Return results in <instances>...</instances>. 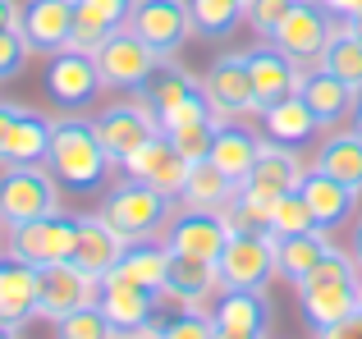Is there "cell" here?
<instances>
[{"label":"cell","mask_w":362,"mask_h":339,"mask_svg":"<svg viewBox=\"0 0 362 339\" xmlns=\"http://www.w3.org/2000/svg\"><path fill=\"white\" fill-rule=\"evenodd\" d=\"M293 289H298V307H303V316H308V326L321 335V331H330V326L349 321V316L362 307V266L349 257V252L335 248L308 280H298Z\"/></svg>","instance_id":"obj_2"},{"label":"cell","mask_w":362,"mask_h":339,"mask_svg":"<svg viewBox=\"0 0 362 339\" xmlns=\"http://www.w3.org/2000/svg\"><path fill=\"white\" fill-rule=\"evenodd\" d=\"M298 5V0H247V9H243V18L257 28L262 37H271L275 28H280V18L289 14V9Z\"/></svg>","instance_id":"obj_42"},{"label":"cell","mask_w":362,"mask_h":339,"mask_svg":"<svg viewBox=\"0 0 362 339\" xmlns=\"http://www.w3.org/2000/svg\"><path fill=\"white\" fill-rule=\"evenodd\" d=\"M0 225H5V220H0Z\"/></svg>","instance_id":"obj_55"},{"label":"cell","mask_w":362,"mask_h":339,"mask_svg":"<svg viewBox=\"0 0 362 339\" xmlns=\"http://www.w3.org/2000/svg\"><path fill=\"white\" fill-rule=\"evenodd\" d=\"M321 69H330L335 78H344L349 88H358V92H362V37L349 32V23L339 28L335 37H330L326 55H321Z\"/></svg>","instance_id":"obj_34"},{"label":"cell","mask_w":362,"mask_h":339,"mask_svg":"<svg viewBox=\"0 0 362 339\" xmlns=\"http://www.w3.org/2000/svg\"><path fill=\"white\" fill-rule=\"evenodd\" d=\"M97 69H101V83H106V88H115V92H142V88H147V78L160 69V55L151 51V46L142 42L129 23H124V28H115V32L106 37V46L97 51Z\"/></svg>","instance_id":"obj_8"},{"label":"cell","mask_w":362,"mask_h":339,"mask_svg":"<svg viewBox=\"0 0 362 339\" xmlns=\"http://www.w3.org/2000/svg\"><path fill=\"white\" fill-rule=\"evenodd\" d=\"M211 316H216V326H230V331H252V335L271 331V303H266V289H221Z\"/></svg>","instance_id":"obj_28"},{"label":"cell","mask_w":362,"mask_h":339,"mask_svg":"<svg viewBox=\"0 0 362 339\" xmlns=\"http://www.w3.org/2000/svg\"><path fill=\"white\" fill-rule=\"evenodd\" d=\"M119 331L110 326V316L101 312L97 303L92 307H78V312H69V316H60L55 321V339H115Z\"/></svg>","instance_id":"obj_37"},{"label":"cell","mask_w":362,"mask_h":339,"mask_svg":"<svg viewBox=\"0 0 362 339\" xmlns=\"http://www.w3.org/2000/svg\"><path fill=\"white\" fill-rule=\"evenodd\" d=\"M119 170L133 174V179H142V184H151V188H160V193H170V197L184 193V179H188V161L179 156V147L170 143V133L147 138Z\"/></svg>","instance_id":"obj_19"},{"label":"cell","mask_w":362,"mask_h":339,"mask_svg":"<svg viewBox=\"0 0 362 339\" xmlns=\"http://www.w3.org/2000/svg\"><path fill=\"white\" fill-rule=\"evenodd\" d=\"M129 28L160 55V60H170V55L197 32L188 0H138L133 14H129Z\"/></svg>","instance_id":"obj_12"},{"label":"cell","mask_w":362,"mask_h":339,"mask_svg":"<svg viewBox=\"0 0 362 339\" xmlns=\"http://www.w3.org/2000/svg\"><path fill=\"white\" fill-rule=\"evenodd\" d=\"M312 165L326 170L330 179H339V184L358 188L362 193V133L358 129H349V133H330L317 143V152H312Z\"/></svg>","instance_id":"obj_30"},{"label":"cell","mask_w":362,"mask_h":339,"mask_svg":"<svg viewBox=\"0 0 362 339\" xmlns=\"http://www.w3.org/2000/svg\"><path fill=\"white\" fill-rule=\"evenodd\" d=\"M160 289H147V285H133V280H115L106 275L101 280V298L97 307L110 316L115 331H142V326L156 321V303H160Z\"/></svg>","instance_id":"obj_20"},{"label":"cell","mask_w":362,"mask_h":339,"mask_svg":"<svg viewBox=\"0 0 362 339\" xmlns=\"http://www.w3.org/2000/svg\"><path fill=\"white\" fill-rule=\"evenodd\" d=\"M18 32L42 55L64 51V46H69V32H74V0H28L23 18H18Z\"/></svg>","instance_id":"obj_23"},{"label":"cell","mask_w":362,"mask_h":339,"mask_svg":"<svg viewBox=\"0 0 362 339\" xmlns=\"http://www.w3.org/2000/svg\"><path fill=\"white\" fill-rule=\"evenodd\" d=\"M298 97L312 106V115L321 119V129H335L339 119H349L354 106H358V88H349V83L335 78L330 69H308L303 73Z\"/></svg>","instance_id":"obj_25"},{"label":"cell","mask_w":362,"mask_h":339,"mask_svg":"<svg viewBox=\"0 0 362 339\" xmlns=\"http://www.w3.org/2000/svg\"><path fill=\"white\" fill-rule=\"evenodd\" d=\"M216 339H266V335H252V331H230V326H216Z\"/></svg>","instance_id":"obj_49"},{"label":"cell","mask_w":362,"mask_h":339,"mask_svg":"<svg viewBox=\"0 0 362 339\" xmlns=\"http://www.w3.org/2000/svg\"><path fill=\"white\" fill-rule=\"evenodd\" d=\"M115 339H160V335H156V326H142V331H119Z\"/></svg>","instance_id":"obj_50"},{"label":"cell","mask_w":362,"mask_h":339,"mask_svg":"<svg viewBox=\"0 0 362 339\" xmlns=\"http://www.w3.org/2000/svg\"><path fill=\"white\" fill-rule=\"evenodd\" d=\"M138 101L156 115L160 133H175L184 124H202V119H216L211 101L202 92V78L184 73L175 60H160V69L147 78V88L138 92Z\"/></svg>","instance_id":"obj_4"},{"label":"cell","mask_w":362,"mask_h":339,"mask_svg":"<svg viewBox=\"0 0 362 339\" xmlns=\"http://www.w3.org/2000/svg\"><path fill=\"white\" fill-rule=\"evenodd\" d=\"M60 211V179L51 174V165H0V220L23 225L37 215H55Z\"/></svg>","instance_id":"obj_6"},{"label":"cell","mask_w":362,"mask_h":339,"mask_svg":"<svg viewBox=\"0 0 362 339\" xmlns=\"http://www.w3.org/2000/svg\"><path fill=\"white\" fill-rule=\"evenodd\" d=\"M101 298V280H92L88 270H78L74 261H55L42 270V316L60 321V316L92 307Z\"/></svg>","instance_id":"obj_18"},{"label":"cell","mask_w":362,"mask_h":339,"mask_svg":"<svg viewBox=\"0 0 362 339\" xmlns=\"http://www.w3.org/2000/svg\"><path fill=\"white\" fill-rule=\"evenodd\" d=\"M349 257L362 266V220H354V234H349Z\"/></svg>","instance_id":"obj_48"},{"label":"cell","mask_w":362,"mask_h":339,"mask_svg":"<svg viewBox=\"0 0 362 339\" xmlns=\"http://www.w3.org/2000/svg\"><path fill=\"white\" fill-rule=\"evenodd\" d=\"M335 252L326 230H312V234H289V239H275V275H284L289 285L308 280L321 261Z\"/></svg>","instance_id":"obj_27"},{"label":"cell","mask_w":362,"mask_h":339,"mask_svg":"<svg viewBox=\"0 0 362 339\" xmlns=\"http://www.w3.org/2000/svg\"><path fill=\"white\" fill-rule=\"evenodd\" d=\"M202 92L211 101L216 119H243L257 115V92H252V73H247V51L216 55L202 73Z\"/></svg>","instance_id":"obj_10"},{"label":"cell","mask_w":362,"mask_h":339,"mask_svg":"<svg viewBox=\"0 0 362 339\" xmlns=\"http://www.w3.org/2000/svg\"><path fill=\"white\" fill-rule=\"evenodd\" d=\"M216 129H221V119H202V124H184V129H175V133H170V143L179 147V156H184L188 165H193V161H211Z\"/></svg>","instance_id":"obj_38"},{"label":"cell","mask_w":362,"mask_h":339,"mask_svg":"<svg viewBox=\"0 0 362 339\" xmlns=\"http://www.w3.org/2000/svg\"><path fill=\"white\" fill-rule=\"evenodd\" d=\"M317 339H362V312H354L349 321H339V326H330V331H321Z\"/></svg>","instance_id":"obj_45"},{"label":"cell","mask_w":362,"mask_h":339,"mask_svg":"<svg viewBox=\"0 0 362 339\" xmlns=\"http://www.w3.org/2000/svg\"><path fill=\"white\" fill-rule=\"evenodd\" d=\"M262 129L271 143H284V147H303L321 133V119L312 115V106L293 92V97H280L262 110Z\"/></svg>","instance_id":"obj_26"},{"label":"cell","mask_w":362,"mask_h":339,"mask_svg":"<svg viewBox=\"0 0 362 339\" xmlns=\"http://www.w3.org/2000/svg\"><path fill=\"white\" fill-rule=\"evenodd\" d=\"M51 124L55 119L37 115V110H18L14 129H9V147H5V165H37L46 161V152H51Z\"/></svg>","instance_id":"obj_32"},{"label":"cell","mask_w":362,"mask_h":339,"mask_svg":"<svg viewBox=\"0 0 362 339\" xmlns=\"http://www.w3.org/2000/svg\"><path fill=\"white\" fill-rule=\"evenodd\" d=\"M358 312H362V307H358Z\"/></svg>","instance_id":"obj_54"},{"label":"cell","mask_w":362,"mask_h":339,"mask_svg":"<svg viewBox=\"0 0 362 339\" xmlns=\"http://www.w3.org/2000/svg\"><path fill=\"white\" fill-rule=\"evenodd\" d=\"M175 211H179V197L160 193V188L142 184V179H133V174H124L119 184L101 197V206H97V215L119 234L124 243L160 239Z\"/></svg>","instance_id":"obj_3"},{"label":"cell","mask_w":362,"mask_h":339,"mask_svg":"<svg viewBox=\"0 0 362 339\" xmlns=\"http://www.w3.org/2000/svg\"><path fill=\"white\" fill-rule=\"evenodd\" d=\"M298 193L308 197L312 215H317V225H321L326 234H335V230H344V225H354V211H358V188H349V184H339V179H330L326 170L312 165L308 174H303Z\"/></svg>","instance_id":"obj_22"},{"label":"cell","mask_w":362,"mask_h":339,"mask_svg":"<svg viewBox=\"0 0 362 339\" xmlns=\"http://www.w3.org/2000/svg\"><path fill=\"white\" fill-rule=\"evenodd\" d=\"M165 266H170V248L160 239H142V243H129L119 257V266L110 270L115 280H133V285H147V289H160L165 285Z\"/></svg>","instance_id":"obj_33"},{"label":"cell","mask_w":362,"mask_h":339,"mask_svg":"<svg viewBox=\"0 0 362 339\" xmlns=\"http://www.w3.org/2000/svg\"><path fill=\"white\" fill-rule=\"evenodd\" d=\"M247 73H252V92H257V115H262L271 101L293 97L298 83H303V69L271 42H262V46L247 51Z\"/></svg>","instance_id":"obj_21"},{"label":"cell","mask_w":362,"mask_h":339,"mask_svg":"<svg viewBox=\"0 0 362 339\" xmlns=\"http://www.w3.org/2000/svg\"><path fill=\"white\" fill-rule=\"evenodd\" d=\"M156 335L160 339H216V316L211 312H184L179 307V316L160 321Z\"/></svg>","instance_id":"obj_39"},{"label":"cell","mask_w":362,"mask_h":339,"mask_svg":"<svg viewBox=\"0 0 362 339\" xmlns=\"http://www.w3.org/2000/svg\"><path fill=\"white\" fill-rule=\"evenodd\" d=\"M312 230H321V225H317V215H312L308 197H303L298 188L271 202V234H275V239H289V234H312Z\"/></svg>","instance_id":"obj_36"},{"label":"cell","mask_w":362,"mask_h":339,"mask_svg":"<svg viewBox=\"0 0 362 339\" xmlns=\"http://www.w3.org/2000/svg\"><path fill=\"white\" fill-rule=\"evenodd\" d=\"M46 165H51V174L60 179V188H69V193H97V188L110 179V170H115L110 152L97 138V124L83 119V115H74V110L55 115Z\"/></svg>","instance_id":"obj_1"},{"label":"cell","mask_w":362,"mask_h":339,"mask_svg":"<svg viewBox=\"0 0 362 339\" xmlns=\"http://www.w3.org/2000/svg\"><path fill=\"white\" fill-rule=\"evenodd\" d=\"M133 5L138 0H74V9H78L83 18H92V23H101V28H124L129 23V14H133Z\"/></svg>","instance_id":"obj_40"},{"label":"cell","mask_w":362,"mask_h":339,"mask_svg":"<svg viewBox=\"0 0 362 339\" xmlns=\"http://www.w3.org/2000/svg\"><path fill=\"white\" fill-rule=\"evenodd\" d=\"M303 174H308V165H303L298 147H284V143H271V138H266L262 156H257V165H252V174H247L239 188H243L247 197H257V202L271 206L275 197L293 193V188L303 184Z\"/></svg>","instance_id":"obj_16"},{"label":"cell","mask_w":362,"mask_h":339,"mask_svg":"<svg viewBox=\"0 0 362 339\" xmlns=\"http://www.w3.org/2000/svg\"><path fill=\"white\" fill-rule=\"evenodd\" d=\"M33 316H42V270L14 252H0V321L28 326Z\"/></svg>","instance_id":"obj_17"},{"label":"cell","mask_w":362,"mask_h":339,"mask_svg":"<svg viewBox=\"0 0 362 339\" xmlns=\"http://www.w3.org/2000/svg\"><path fill=\"white\" fill-rule=\"evenodd\" d=\"M262 143L266 138L247 133L243 124H234V119H221V129H216V143H211V161L225 170V174L234 179V184H243L247 174H252L257 156H262Z\"/></svg>","instance_id":"obj_29"},{"label":"cell","mask_w":362,"mask_h":339,"mask_svg":"<svg viewBox=\"0 0 362 339\" xmlns=\"http://www.w3.org/2000/svg\"><path fill=\"white\" fill-rule=\"evenodd\" d=\"M101 69H97V55H83V51H55L51 64H46V97L55 101L60 110H88L92 101L101 97Z\"/></svg>","instance_id":"obj_11"},{"label":"cell","mask_w":362,"mask_h":339,"mask_svg":"<svg viewBox=\"0 0 362 339\" xmlns=\"http://www.w3.org/2000/svg\"><path fill=\"white\" fill-rule=\"evenodd\" d=\"M349 119H354V129L362 133V92H358V106H354V115H349Z\"/></svg>","instance_id":"obj_52"},{"label":"cell","mask_w":362,"mask_h":339,"mask_svg":"<svg viewBox=\"0 0 362 339\" xmlns=\"http://www.w3.org/2000/svg\"><path fill=\"white\" fill-rule=\"evenodd\" d=\"M18 331H23V326H5L0 321V339H18Z\"/></svg>","instance_id":"obj_53"},{"label":"cell","mask_w":362,"mask_h":339,"mask_svg":"<svg viewBox=\"0 0 362 339\" xmlns=\"http://www.w3.org/2000/svg\"><path fill=\"white\" fill-rule=\"evenodd\" d=\"M188 9H193V23L202 37H230L243 23L247 0H188Z\"/></svg>","instance_id":"obj_35"},{"label":"cell","mask_w":362,"mask_h":339,"mask_svg":"<svg viewBox=\"0 0 362 339\" xmlns=\"http://www.w3.org/2000/svg\"><path fill=\"white\" fill-rule=\"evenodd\" d=\"M28 55H33V46L23 42V32H18V28H0V83L18 78Z\"/></svg>","instance_id":"obj_41"},{"label":"cell","mask_w":362,"mask_h":339,"mask_svg":"<svg viewBox=\"0 0 362 339\" xmlns=\"http://www.w3.org/2000/svg\"><path fill=\"white\" fill-rule=\"evenodd\" d=\"M18 18H23V5L18 0H0V28H18Z\"/></svg>","instance_id":"obj_46"},{"label":"cell","mask_w":362,"mask_h":339,"mask_svg":"<svg viewBox=\"0 0 362 339\" xmlns=\"http://www.w3.org/2000/svg\"><path fill=\"white\" fill-rule=\"evenodd\" d=\"M339 28H344V18L330 14L321 0H298V5L280 18V28H275L266 42L280 46V51L308 73V69H321V55H326L330 37H335Z\"/></svg>","instance_id":"obj_5"},{"label":"cell","mask_w":362,"mask_h":339,"mask_svg":"<svg viewBox=\"0 0 362 339\" xmlns=\"http://www.w3.org/2000/svg\"><path fill=\"white\" fill-rule=\"evenodd\" d=\"M160 243H165L170 252H184V257L216 261V257H221V248L230 243V225L221 220V211H197V206L179 202V211L170 215Z\"/></svg>","instance_id":"obj_15"},{"label":"cell","mask_w":362,"mask_h":339,"mask_svg":"<svg viewBox=\"0 0 362 339\" xmlns=\"http://www.w3.org/2000/svg\"><path fill=\"white\" fill-rule=\"evenodd\" d=\"M216 266H221L225 289H266L275 275V234L271 230L230 234V243L216 257Z\"/></svg>","instance_id":"obj_9"},{"label":"cell","mask_w":362,"mask_h":339,"mask_svg":"<svg viewBox=\"0 0 362 339\" xmlns=\"http://www.w3.org/2000/svg\"><path fill=\"white\" fill-rule=\"evenodd\" d=\"M234 193H239V184H234V179L225 174L216 161H193V165H188V179H184L179 202L197 206V211H221Z\"/></svg>","instance_id":"obj_31"},{"label":"cell","mask_w":362,"mask_h":339,"mask_svg":"<svg viewBox=\"0 0 362 339\" xmlns=\"http://www.w3.org/2000/svg\"><path fill=\"white\" fill-rule=\"evenodd\" d=\"M344 23H349V32H354V37H362V9H358L354 18H344Z\"/></svg>","instance_id":"obj_51"},{"label":"cell","mask_w":362,"mask_h":339,"mask_svg":"<svg viewBox=\"0 0 362 339\" xmlns=\"http://www.w3.org/2000/svg\"><path fill=\"white\" fill-rule=\"evenodd\" d=\"M321 5H326L330 14H339V18H354L362 9V0H321Z\"/></svg>","instance_id":"obj_47"},{"label":"cell","mask_w":362,"mask_h":339,"mask_svg":"<svg viewBox=\"0 0 362 339\" xmlns=\"http://www.w3.org/2000/svg\"><path fill=\"white\" fill-rule=\"evenodd\" d=\"M221 266L206 257H184V252H170V266H165V285L160 294L170 303H179L184 312H211L216 298H221Z\"/></svg>","instance_id":"obj_13"},{"label":"cell","mask_w":362,"mask_h":339,"mask_svg":"<svg viewBox=\"0 0 362 339\" xmlns=\"http://www.w3.org/2000/svg\"><path fill=\"white\" fill-rule=\"evenodd\" d=\"M74 234H78V215L55 211V215H37V220L9 225L5 248L14 252V257L33 261L37 270H46V266H55V261L74 257Z\"/></svg>","instance_id":"obj_7"},{"label":"cell","mask_w":362,"mask_h":339,"mask_svg":"<svg viewBox=\"0 0 362 339\" xmlns=\"http://www.w3.org/2000/svg\"><path fill=\"white\" fill-rule=\"evenodd\" d=\"M92 124H97V138H101V147L110 152V161H115V165H124L142 143H147V138L160 133L156 115H151L142 101H119V106L97 110Z\"/></svg>","instance_id":"obj_14"},{"label":"cell","mask_w":362,"mask_h":339,"mask_svg":"<svg viewBox=\"0 0 362 339\" xmlns=\"http://www.w3.org/2000/svg\"><path fill=\"white\" fill-rule=\"evenodd\" d=\"M18 110H23V106H14V101H0V165H5V147H9V129H14V119H18Z\"/></svg>","instance_id":"obj_44"},{"label":"cell","mask_w":362,"mask_h":339,"mask_svg":"<svg viewBox=\"0 0 362 339\" xmlns=\"http://www.w3.org/2000/svg\"><path fill=\"white\" fill-rule=\"evenodd\" d=\"M124 248H129V243H124L101 215H78V234H74V257L69 261L78 270H88L92 280H106L110 270L119 266Z\"/></svg>","instance_id":"obj_24"},{"label":"cell","mask_w":362,"mask_h":339,"mask_svg":"<svg viewBox=\"0 0 362 339\" xmlns=\"http://www.w3.org/2000/svg\"><path fill=\"white\" fill-rule=\"evenodd\" d=\"M110 28L92 23V18H83L78 9H74V32H69V51H83V55H97L101 46H106Z\"/></svg>","instance_id":"obj_43"}]
</instances>
